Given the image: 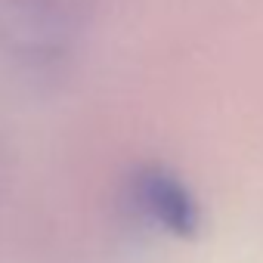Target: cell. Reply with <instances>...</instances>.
<instances>
[{
	"mask_svg": "<svg viewBox=\"0 0 263 263\" xmlns=\"http://www.w3.org/2000/svg\"><path fill=\"white\" fill-rule=\"evenodd\" d=\"M93 22V0H0V53L13 65L53 74L65 68Z\"/></svg>",
	"mask_w": 263,
	"mask_h": 263,
	"instance_id": "6da1fadb",
	"label": "cell"
},
{
	"mask_svg": "<svg viewBox=\"0 0 263 263\" xmlns=\"http://www.w3.org/2000/svg\"><path fill=\"white\" fill-rule=\"evenodd\" d=\"M137 208L152 217L161 229L177 232V235H192L198 226V208L189 195V189L164 167L146 164L130 180Z\"/></svg>",
	"mask_w": 263,
	"mask_h": 263,
	"instance_id": "7a4b0ae2",
	"label": "cell"
}]
</instances>
